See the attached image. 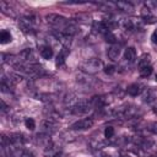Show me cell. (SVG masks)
Segmentation results:
<instances>
[{
  "mask_svg": "<svg viewBox=\"0 0 157 157\" xmlns=\"http://www.w3.org/2000/svg\"><path fill=\"white\" fill-rule=\"evenodd\" d=\"M141 92H142V88H141V85H139V83H131L126 87V93L129 96L135 97V96L140 94Z\"/></svg>",
  "mask_w": 157,
  "mask_h": 157,
  "instance_id": "10",
  "label": "cell"
},
{
  "mask_svg": "<svg viewBox=\"0 0 157 157\" xmlns=\"http://www.w3.org/2000/svg\"><path fill=\"white\" fill-rule=\"evenodd\" d=\"M53 157H65V156H64L63 153H60V152H56V153H55Z\"/></svg>",
  "mask_w": 157,
  "mask_h": 157,
  "instance_id": "28",
  "label": "cell"
},
{
  "mask_svg": "<svg viewBox=\"0 0 157 157\" xmlns=\"http://www.w3.org/2000/svg\"><path fill=\"white\" fill-rule=\"evenodd\" d=\"M101 157H110V156H109V155H102Z\"/></svg>",
  "mask_w": 157,
  "mask_h": 157,
  "instance_id": "30",
  "label": "cell"
},
{
  "mask_svg": "<svg viewBox=\"0 0 157 157\" xmlns=\"http://www.w3.org/2000/svg\"><path fill=\"white\" fill-rule=\"evenodd\" d=\"M9 142L13 144L15 146H20V145L23 144V137L21 135H18V134H15L11 137H9Z\"/></svg>",
  "mask_w": 157,
  "mask_h": 157,
  "instance_id": "17",
  "label": "cell"
},
{
  "mask_svg": "<svg viewBox=\"0 0 157 157\" xmlns=\"http://www.w3.org/2000/svg\"><path fill=\"white\" fill-rule=\"evenodd\" d=\"M4 157H13V156H12V155L10 153V155H6V156H4Z\"/></svg>",
  "mask_w": 157,
  "mask_h": 157,
  "instance_id": "31",
  "label": "cell"
},
{
  "mask_svg": "<svg viewBox=\"0 0 157 157\" xmlns=\"http://www.w3.org/2000/svg\"><path fill=\"white\" fill-rule=\"evenodd\" d=\"M104 39H105V42L112 43V44H114V43L117 42V37H115L112 32H107V33H104Z\"/></svg>",
  "mask_w": 157,
  "mask_h": 157,
  "instance_id": "19",
  "label": "cell"
},
{
  "mask_svg": "<svg viewBox=\"0 0 157 157\" xmlns=\"http://www.w3.org/2000/svg\"><path fill=\"white\" fill-rule=\"evenodd\" d=\"M150 130H151L152 132H155V134H157V123H153V124L151 125V128H150Z\"/></svg>",
  "mask_w": 157,
  "mask_h": 157,
  "instance_id": "26",
  "label": "cell"
},
{
  "mask_svg": "<svg viewBox=\"0 0 157 157\" xmlns=\"http://www.w3.org/2000/svg\"><path fill=\"white\" fill-rule=\"evenodd\" d=\"M69 48H66V47H64L61 50H60V53L58 54V56H56V60H55V64H56V66H61L64 63H65V58H66V55L69 54Z\"/></svg>",
  "mask_w": 157,
  "mask_h": 157,
  "instance_id": "12",
  "label": "cell"
},
{
  "mask_svg": "<svg viewBox=\"0 0 157 157\" xmlns=\"http://www.w3.org/2000/svg\"><path fill=\"white\" fill-rule=\"evenodd\" d=\"M114 134H115V130H114L113 126H107V128L104 129V136H105L107 139H112V137L114 136Z\"/></svg>",
  "mask_w": 157,
  "mask_h": 157,
  "instance_id": "22",
  "label": "cell"
},
{
  "mask_svg": "<svg viewBox=\"0 0 157 157\" xmlns=\"http://www.w3.org/2000/svg\"><path fill=\"white\" fill-rule=\"evenodd\" d=\"M103 67V63L98 58H91L81 65V70L86 74H96Z\"/></svg>",
  "mask_w": 157,
  "mask_h": 157,
  "instance_id": "2",
  "label": "cell"
},
{
  "mask_svg": "<svg viewBox=\"0 0 157 157\" xmlns=\"http://www.w3.org/2000/svg\"><path fill=\"white\" fill-rule=\"evenodd\" d=\"M11 40H12L11 33L9 31H6V29H2L0 32V43L1 44H6V43H10Z\"/></svg>",
  "mask_w": 157,
  "mask_h": 157,
  "instance_id": "15",
  "label": "cell"
},
{
  "mask_svg": "<svg viewBox=\"0 0 157 157\" xmlns=\"http://www.w3.org/2000/svg\"><path fill=\"white\" fill-rule=\"evenodd\" d=\"M156 81H157V75H156Z\"/></svg>",
  "mask_w": 157,
  "mask_h": 157,
  "instance_id": "32",
  "label": "cell"
},
{
  "mask_svg": "<svg viewBox=\"0 0 157 157\" xmlns=\"http://www.w3.org/2000/svg\"><path fill=\"white\" fill-rule=\"evenodd\" d=\"M104 72H105L107 75H112V74H114V72H115V66H113V65L104 66Z\"/></svg>",
  "mask_w": 157,
  "mask_h": 157,
  "instance_id": "23",
  "label": "cell"
},
{
  "mask_svg": "<svg viewBox=\"0 0 157 157\" xmlns=\"http://www.w3.org/2000/svg\"><path fill=\"white\" fill-rule=\"evenodd\" d=\"M47 21L59 32H64V29L70 25V21L67 18H65L61 15H56V13H49L47 16Z\"/></svg>",
  "mask_w": 157,
  "mask_h": 157,
  "instance_id": "1",
  "label": "cell"
},
{
  "mask_svg": "<svg viewBox=\"0 0 157 157\" xmlns=\"http://www.w3.org/2000/svg\"><path fill=\"white\" fill-rule=\"evenodd\" d=\"M151 74H152V66L151 65L144 66V67L140 69V76L141 77H148Z\"/></svg>",
  "mask_w": 157,
  "mask_h": 157,
  "instance_id": "18",
  "label": "cell"
},
{
  "mask_svg": "<svg viewBox=\"0 0 157 157\" xmlns=\"http://www.w3.org/2000/svg\"><path fill=\"white\" fill-rule=\"evenodd\" d=\"M20 157H33V153L31 151H23Z\"/></svg>",
  "mask_w": 157,
  "mask_h": 157,
  "instance_id": "24",
  "label": "cell"
},
{
  "mask_svg": "<svg viewBox=\"0 0 157 157\" xmlns=\"http://www.w3.org/2000/svg\"><path fill=\"white\" fill-rule=\"evenodd\" d=\"M156 99H157V88L150 87V88L145 90L144 102H146V103H152V102L156 101Z\"/></svg>",
  "mask_w": 157,
  "mask_h": 157,
  "instance_id": "6",
  "label": "cell"
},
{
  "mask_svg": "<svg viewBox=\"0 0 157 157\" xmlns=\"http://www.w3.org/2000/svg\"><path fill=\"white\" fill-rule=\"evenodd\" d=\"M124 59L126 61H129V63L135 61V59H136V49L134 47H128L125 49V52H124Z\"/></svg>",
  "mask_w": 157,
  "mask_h": 157,
  "instance_id": "11",
  "label": "cell"
},
{
  "mask_svg": "<svg viewBox=\"0 0 157 157\" xmlns=\"http://www.w3.org/2000/svg\"><path fill=\"white\" fill-rule=\"evenodd\" d=\"M25 125H26V128L28 129V130H34L36 129V121L32 119V118H27L26 120H25Z\"/></svg>",
  "mask_w": 157,
  "mask_h": 157,
  "instance_id": "20",
  "label": "cell"
},
{
  "mask_svg": "<svg viewBox=\"0 0 157 157\" xmlns=\"http://www.w3.org/2000/svg\"><path fill=\"white\" fill-rule=\"evenodd\" d=\"M115 7L120 11H124V12H132L134 11V5L130 2V1H124V0H120V1H117L115 4Z\"/></svg>",
  "mask_w": 157,
  "mask_h": 157,
  "instance_id": "8",
  "label": "cell"
},
{
  "mask_svg": "<svg viewBox=\"0 0 157 157\" xmlns=\"http://www.w3.org/2000/svg\"><path fill=\"white\" fill-rule=\"evenodd\" d=\"M0 9H1V11H2L5 15H7V16H11V17H15V16H16V13L12 11L13 9L10 7V5H9L7 2H5V1H1V2H0Z\"/></svg>",
  "mask_w": 157,
  "mask_h": 157,
  "instance_id": "13",
  "label": "cell"
},
{
  "mask_svg": "<svg viewBox=\"0 0 157 157\" xmlns=\"http://www.w3.org/2000/svg\"><path fill=\"white\" fill-rule=\"evenodd\" d=\"M151 39H152L153 43H157V29L153 31V33H152V36H151Z\"/></svg>",
  "mask_w": 157,
  "mask_h": 157,
  "instance_id": "25",
  "label": "cell"
},
{
  "mask_svg": "<svg viewBox=\"0 0 157 157\" xmlns=\"http://www.w3.org/2000/svg\"><path fill=\"white\" fill-rule=\"evenodd\" d=\"M53 49L49 47V45H45V47H43L42 49H40V56L43 58V59H47V60H49V59H52V56H53Z\"/></svg>",
  "mask_w": 157,
  "mask_h": 157,
  "instance_id": "16",
  "label": "cell"
},
{
  "mask_svg": "<svg viewBox=\"0 0 157 157\" xmlns=\"http://www.w3.org/2000/svg\"><path fill=\"white\" fill-rule=\"evenodd\" d=\"M150 63H151V55L150 54H142L140 56V59L137 60V65H139L140 69L144 67V66H148Z\"/></svg>",
  "mask_w": 157,
  "mask_h": 157,
  "instance_id": "14",
  "label": "cell"
},
{
  "mask_svg": "<svg viewBox=\"0 0 157 157\" xmlns=\"http://www.w3.org/2000/svg\"><path fill=\"white\" fill-rule=\"evenodd\" d=\"M107 55H108V58H109L112 61L118 60V58H119V55H120V47H119V45H112V47L108 49Z\"/></svg>",
  "mask_w": 157,
  "mask_h": 157,
  "instance_id": "9",
  "label": "cell"
},
{
  "mask_svg": "<svg viewBox=\"0 0 157 157\" xmlns=\"http://www.w3.org/2000/svg\"><path fill=\"white\" fill-rule=\"evenodd\" d=\"M90 105H91V103H88V102H86V101H78V102H76V103L72 105L71 109H72V112H74L75 114H83V113L88 112Z\"/></svg>",
  "mask_w": 157,
  "mask_h": 157,
  "instance_id": "5",
  "label": "cell"
},
{
  "mask_svg": "<svg viewBox=\"0 0 157 157\" xmlns=\"http://www.w3.org/2000/svg\"><path fill=\"white\" fill-rule=\"evenodd\" d=\"M6 108H7V107H6L5 102H4V101H1V110H2V112H5V110H6Z\"/></svg>",
  "mask_w": 157,
  "mask_h": 157,
  "instance_id": "27",
  "label": "cell"
},
{
  "mask_svg": "<svg viewBox=\"0 0 157 157\" xmlns=\"http://www.w3.org/2000/svg\"><path fill=\"white\" fill-rule=\"evenodd\" d=\"M42 128H43V131H45L47 134H52L56 130V123L52 118H48L42 123Z\"/></svg>",
  "mask_w": 157,
  "mask_h": 157,
  "instance_id": "7",
  "label": "cell"
},
{
  "mask_svg": "<svg viewBox=\"0 0 157 157\" xmlns=\"http://www.w3.org/2000/svg\"><path fill=\"white\" fill-rule=\"evenodd\" d=\"M110 98V96H107V94H104V96H96V97H93L92 99H91V104L92 105H94L96 108H103V107H105L108 103H110V101L112 99H109Z\"/></svg>",
  "mask_w": 157,
  "mask_h": 157,
  "instance_id": "4",
  "label": "cell"
},
{
  "mask_svg": "<svg viewBox=\"0 0 157 157\" xmlns=\"http://www.w3.org/2000/svg\"><path fill=\"white\" fill-rule=\"evenodd\" d=\"M92 126H93V119L83 118V119H80V120L75 121L70 128L72 130H86V129H90Z\"/></svg>",
  "mask_w": 157,
  "mask_h": 157,
  "instance_id": "3",
  "label": "cell"
},
{
  "mask_svg": "<svg viewBox=\"0 0 157 157\" xmlns=\"http://www.w3.org/2000/svg\"><path fill=\"white\" fill-rule=\"evenodd\" d=\"M152 110H153V113H155V114H157V103H156V104L153 105V108H152Z\"/></svg>",
  "mask_w": 157,
  "mask_h": 157,
  "instance_id": "29",
  "label": "cell"
},
{
  "mask_svg": "<svg viewBox=\"0 0 157 157\" xmlns=\"http://www.w3.org/2000/svg\"><path fill=\"white\" fill-rule=\"evenodd\" d=\"M91 146H92V148L101 150V148H103V147L105 146V142H103V141H101V140H93V141L91 142Z\"/></svg>",
  "mask_w": 157,
  "mask_h": 157,
  "instance_id": "21",
  "label": "cell"
}]
</instances>
